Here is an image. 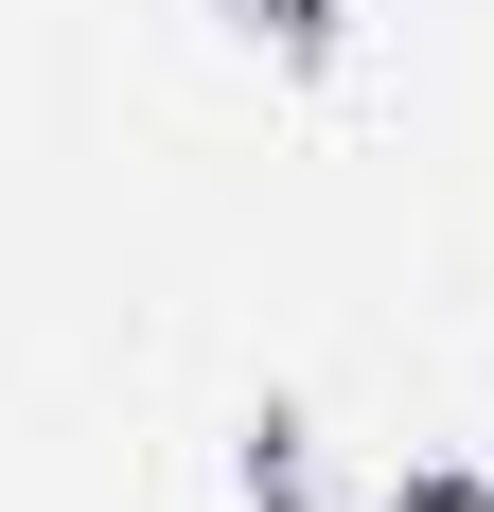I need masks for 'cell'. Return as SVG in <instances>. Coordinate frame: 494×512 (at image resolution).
<instances>
[{"label":"cell","instance_id":"cell-1","mask_svg":"<svg viewBox=\"0 0 494 512\" xmlns=\"http://www.w3.org/2000/svg\"><path fill=\"white\" fill-rule=\"evenodd\" d=\"M212 18H230L265 71H300V89H318V71L353 53V18H371V0H212Z\"/></svg>","mask_w":494,"mask_h":512},{"label":"cell","instance_id":"cell-2","mask_svg":"<svg viewBox=\"0 0 494 512\" xmlns=\"http://www.w3.org/2000/svg\"><path fill=\"white\" fill-rule=\"evenodd\" d=\"M247 512H336V477H318V424H300V407H247Z\"/></svg>","mask_w":494,"mask_h":512}]
</instances>
